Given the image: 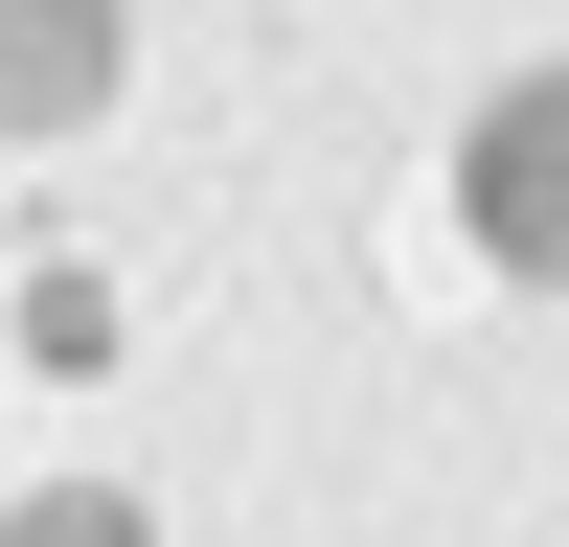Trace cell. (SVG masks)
<instances>
[{
    "label": "cell",
    "instance_id": "obj_1",
    "mask_svg": "<svg viewBox=\"0 0 569 547\" xmlns=\"http://www.w3.org/2000/svg\"><path fill=\"white\" fill-rule=\"evenodd\" d=\"M456 228H479L501 274H569V69H547V91H501V115L456 137Z\"/></svg>",
    "mask_w": 569,
    "mask_h": 547
},
{
    "label": "cell",
    "instance_id": "obj_2",
    "mask_svg": "<svg viewBox=\"0 0 569 547\" xmlns=\"http://www.w3.org/2000/svg\"><path fill=\"white\" fill-rule=\"evenodd\" d=\"M114 23L137 0H0V137H69L114 91Z\"/></svg>",
    "mask_w": 569,
    "mask_h": 547
},
{
    "label": "cell",
    "instance_id": "obj_3",
    "mask_svg": "<svg viewBox=\"0 0 569 547\" xmlns=\"http://www.w3.org/2000/svg\"><path fill=\"white\" fill-rule=\"evenodd\" d=\"M23 547H137V525H114V501H23Z\"/></svg>",
    "mask_w": 569,
    "mask_h": 547
}]
</instances>
